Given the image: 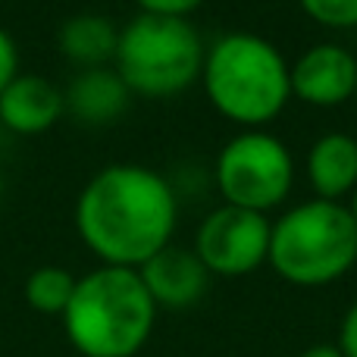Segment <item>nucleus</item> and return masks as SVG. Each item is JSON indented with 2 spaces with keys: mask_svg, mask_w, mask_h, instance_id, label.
Wrapping results in <instances>:
<instances>
[{
  "mask_svg": "<svg viewBox=\"0 0 357 357\" xmlns=\"http://www.w3.org/2000/svg\"><path fill=\"white\" fill-rule=\"evenodd\" d=\"M176 191L142 163H110L82 188L75 229L104 266L138 270L173 241Z\"/></svg>",
  "mask_w": 357,
  "mask_h": 357,
  "instance_id": "nucleus-1",
  "label": "nucleus"
},
{
  "mask_svg": "<svg viewBox=\"0 0 357 357\" xmlns=\"http://www.w3.org/2000/svg\"><path fill=\"white\" fill-rule=\"evenodd\" d=\"M157 323V304L138 270L98 266L75 282L63 310L69 345L82 357H135L148 345Z\"/></svg>",
  "mask_w": 357,
  "mask_h": 357,
  "instance_id": "nucleus-2",
  "label": "nucleus"
},
{
  "mask_svg": "<svg viewBox=\"0 0 357 357\" xmlns=\"http://www.w3.org/2000/svg\"><path fill=\"white\" fill-rule=\"evenodd\" d=\"M201 79L216 113L248 129L273 123L291 98L282 50L251 31H232L210 44Z\"/></svg>",
  "mask_w": 357,
  "mask_h": 357,
  "instance_id": "nucleus-3",
  "label": "nucleus"
},
{
  "mask_svg": "<svg viewBox=\"0 0 357 357\" xmlns=\"http://www.w3.org/2000/svg\"><path fill=\"white\" fill-rule=\"evenodd\" d=\"M266 264L291 285L320 289L357 264V222L339 201H304L273 222Z\"/></svg>",
  "mask_w": 357,
  "mask_h": 357,
  "instance_id": "nucleus-4",
  "label": "nucleus"
},
{
  "mask_svg": "<svg viewBox=\"0 0 357 357\" xmlns=\"http://www.w3.org/2000/svg\"><path fill=\"white\" fill-rule=\"evenodd\" d=\"M204 41L188 19L138 13L119 29L113 69L138 98H176L204 69Z\"/></svg>",
  "mask_w": 357,
  "mask_h": 357,
  "instance_id": "nucleus-5",
  "label": "nucleus"
},
{
  "mask_svg": "<svg viewBox=\"0 0 357 357\" xmlns=\"http://www.w3.org/2000/svg\"><path fill=\"white\" fill-rule=\"evenodd\" d=\"M291 182L295 163L289 148L264 129L229 138L216 157V188L229 207L266 213L289 197Z\"/></svg>",
  "mask_w": 357,
  "mask_h": 357,
  "instance_id": "nucleus-6",
  "label": "nucleus"
},
{
  "mask_svg": "<svg viewBox=\"0 0 357 357\" xmlns=\"http://www.w3.org/2000/svg\"><path fill=\"white\" fill-rule=\"evenodd\" d=\"M270 232L273 222L266 213L222 204L197 226L195 254L210 276H248L270 257Z\"/></svg>",
  "mask_w": 357,
  "mask_h": 357,
  "instance_id": "nucleus-7",
  "label": "nucleus"
},
{
  "mask_svg": "<svg viewBox=\"0 0 357 357\" xmlns=\"http://www.w3.org/2000/svg\"><path fill=\"white\" fill-rule=\"evenodd\" d=\"M291 98L314 107H339L354 98L357 60L339 44H317L289 66Z\"/></svg>",
  "mask_w": 357,
  "mask_h": 357,
  "instance_id": "nucleus-8",
  "label": "nucleus"
},
{
  "mask_svg": "<svg viewBox=\"0 0 357 357\" xmlns=\"http://www.w3.org/2000/svg\"><path fill=\"white\" fill-rule=\"evenodd\" d=\"M148 295L154 298L157 310H185L195 307L210 289V270L201 264V257L195 254V248H176L167 245L163 251H157L148 264L138 266Z\"/></svg>",
  "mask_w": 357,
  "mask_h": 357,
  "instance_id": "nucleus-9",
  "label": "nucleus"
},
{
  "mask_svg": "<svg viewBox=\"0 0 357 357\" xmlns=\"http://www.w3.org/2000/svg\"><path fill=\"white\" fill-rule=\"evenodd\" d=\"M63 113V88L35 73H19L0 94V123L16 135H41Z\"/></svg>",
  "mask_w": 357,
  "mask_h": 357,
  "instance_id": "nucleus-10",
  "label": "nucleus"
},
{
  "mask_svg": "<svg viewBox=\"0 0 357 357\" xmlns=\"http://www.w3.org/2000/svg\"><path fill=\"white\" fill-rule=\"evenodd\" d=\"M132 91L119 79L116 69H79L63 88V107L82 126H110L129 107Z\"/></svg>",
  "mask_w": 357,
  "mask_h": 357,
  "instance_id": "nucleus-11",
  "label": "nucleus"
},
{
  "mask_svg": "<svg viewBox=\"0 0 357 357\" xmlns=\"http://www.w3.org/2000/svg\"><path fill=\"white\" fill-rule=\"evenodd\" d=\"M307 178L317 197L339 201L357 188V138L348 132H326L307 154Z\"/></svg>",
  "mask_w": 357,
  "mask_h": 357,
  "instance_id": "nucleus-12",
  "label": "nucleus"
},
{
  "mask_svg": "<svg viewBox=\"0 0 357 357\" xmlns=\"http://www.w3.org/2000/svg\"><path fill=\"white\" fill-rule=\"evenodd\" d=\"M119 44V29L100 13H75L60 25L56 47L69 63L82 69H100L113 63Z\"/></svg>",
  "mask_w": 357,
  "mask_h": 357,
  "instance_id": "nucleus-13",
  "label": "nucleus"
},
{
  "mask_svg": "<svg viewBox=\"0 0 357 357\" xmlns=\"http://www.w3.org/2000/svg\"><path fill=\"white\" fill-rule=\"evenodd\" d=\"M79 279L63 266H38L25 279V301L31 310L44 317H63V310L73 301V291Z\"/></svg>",
  "mask_w": 357,
  "mask_h": 357,
  "instance_id": "nucleus-14",
  "label": "nucleus"
},
{
  "mask_svg": "<svg viewBox=\"0 0 357 357\" xmlns=\"http://www.w3.org/2000/svg\"><path fill=\"white\" fill-rule=\"evenodd\" d=\"M301 10L314 22L329 29H354L357 25V0H298Z\"/></svg>",
  "mask_w": 357,
  "mask_h": 357,
  "instance_id": "nucleus-15",
  "label": "nucleus"
},
{
  "mask_svg": "<svg viewBox=\"0 0 357 357\" xmlns=\"http://www.w3.org/2000/svg\"><path fill=\"white\" fill-rule=\"evenodd\" d=\"M19 75V47L6 29H0V94Z\"/></svg>",
  "mask_w": 357,
  "mask_h": 357,
  "instance_id": "nucleus-16",
  "label": "nucleus"
},
{
  "mask_svg": "<svg viewBox=\"0 0 357 357\" xmlns=\"http://www.w3.org/2000/svg\"><path fill=\"white\" fill-rule=\"evenodd\" d=\"M204 0H138L142 13L151 16H173V19H188V13H195Z\"/></svg>",
  "mask_w": 357,
  "mask_h": 357,
  "instance_id": "nucleus-17",
  "label": "nucleus"
},
{
  "mask_svg": "<svg viewBox=\"0 0 357 357\" xmlns=\"http://www.w3.org/2000/svg\"><path fill=\"white\" fill-rule=\"evenodd\" d=\"M342 357H357V301L348 307V314L342 317V329H339V345Z\"/></svg>",
  "mask_w": 357,
  "mask_h": 357,
  "instance_id": "nucleus-18",
  "label": "nucleus"
},
{
  "mask_svg": "<svg viewBox=\"0 0 357 357\" xmlns=\"http://www.w3.org/2000/svg\"><path fill=\"white\" fill-rule=\"evenodd\" d=\"M298 357H342V351L335 345H310L307 351H301Z\"/></svg>",
  "mask_w": 357,
  "mask_h": 357,
  "instance_id": "nucleus-19",
  "label": "nucleus"
},
{
  "mask_svg": "<svg viewBox=\"0 0 357 357\" xmlns=\"http://www.w3.org/2000/svg\"><path fill=\"white\" fill-rule=\"evenodd\" d=\"M348 210H351V216H354V222H357V188H354V195H351V204H348Z\"/></svg>",
  "mask_w": 357,
  "mask_h": 357,
  "instance_id": "nucleus-20",
  "label": "nucleus"
},
{
  "mask_svg": "<svg viewBox=\"0 0 357 357\" xmlns=\"http://www.w3.org/2000/svg\"><path fill=\"white\" fill-rule=\"evenodd\" d=\"M3 195H6V182H3V173H0V204H3Z\"/></svg>",
  "mask_w": 357,
  "mask_h": 357,
  "instance_id": "nucleus-21",
  "label": "nucleus"
},
{
  "mask_svg": "<svg viewBox=\"0 0 357 357\" xmlns=\"http://www.w3.org/2000/svg\"><path fill=\"white\" fill-rule=\"evenodd\" d=\"M354 100H357V85H354Z\"/></svg>",
  "mask_w": 357,
  "mask_h": 357,
  "instance_id": "nucleus-22",
  "label": "nucleus"
}]
</instances>
